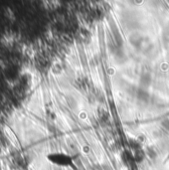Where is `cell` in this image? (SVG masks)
Wrapping results in <instances>:
<instances>
[{"label":"cell","instance_id":"1","mask_svg":"<svg viewBox=\"0 0 169 170\" xmlns=\"http://www.w3.org/2000/svg\"><path fill=\"white\" fill-rule=\"evenodd\" d=\"M144 39H145V37H143L142 35H140L139 33H136V32L130 34L129 38H128L129 43L137 49H140V47L144 42Z\"/></svg>","mask_w":169,"mask_h":170},{"label":"cell","instance_id":"2","mask_svg":"<svg viewBox=\"0 0 169 170\" xmlns=\"http://www.w3.org/2000/svg\"><path fill=\"white\" fill-rule=\"evenodd\" d=\"M131 94H133L134 97H136V100L138 102H146L149 99L148 92H147L144 89H142V87H137V89H134V91L131 92Z\"/></svg>","mask_w":169,"mask_h":170},{"label":"cell","instance_id":"3","mask_svg":"<svg viewBox=\"0 0 169 170\" xmlns=\"http://www.w3.org/2000/svg\"><path fill=\"white\" fill-rule=\"evenodd\" d=\"M152 83V76L148 72H144L143 74H141L140 79H139V84L142 89L148 87Z\"/></svg>","mask_w":169,"mask_h":170},{"label":"cell","instance_id":"4","mask_svg":"<svg viewBox=\"0 0 169 170\" xmlns=\"http://www.w3.org/2000/svg\"><path fill=\"white\" fill-rule=\"evenodd\" d=\"M143 156H144L143 152H142L141 150H137L136 153H135V160L136 161H141L142 159H143Z\"/></svg>","mask_w":169,"mask_h":170},{"label":"cell","instance_id":"5","mask_svg":"<svg viewBox=\"0 0 169 170\" xmlns=\"http://www.w3.org/2000/svg\"><path fill=\"white\" fill-rule=\"evenodd\" d=\"M99 118L104 121L105 120H108V118H109V115H108V112L105 111H99Z\"/></svg>","mask_w":169,"mask_h":170},{"label":"cell","instance_id":"6","mask_svg":"<svg viewBox=\"0 0 169 170\" xmlns=\"http://www.w3.org/2000/svg\"><path fill=\"white\" fill-rule=\"evenodd\" d=\"M161 125L165 130L169 131V120H168V118H166V120H164L161 122Z\"/></svg>","mask_w":169,"mask_h":170},{"label":"cell","instance_id":"7","mask_svg":"<svg viewBox=\"0 0 169 170\" xmlns=\"http://www.w3.org/2000/svg\"><path fill=\"white\" fill-rule=\"evenodd\" d=\"M148 153H149V155H150V157H151V158L156 156V152H155V150H154V149H152L151 147H149V148H148Z\"/></svg>","mask_w":169,"mask_h":170}]
</instances>
